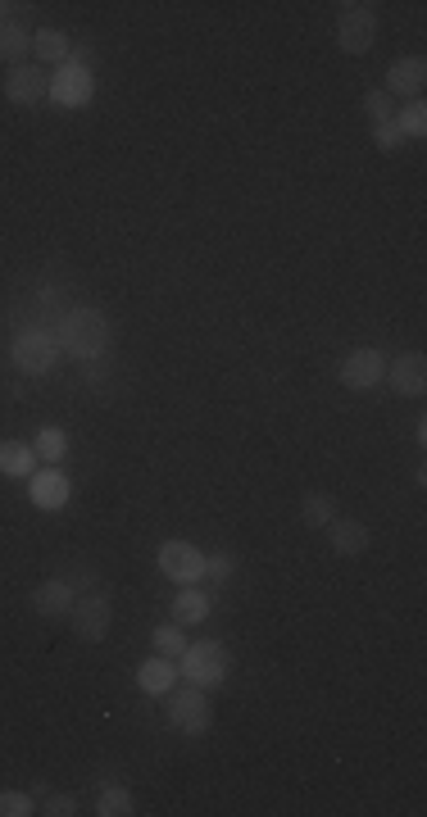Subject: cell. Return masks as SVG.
<instances>
[{"mask_svg":"<svg viewBox=\"0 0 427 817\" xmlns=\"http://www.w3.org/2000/svg\"><path fill=\"white\" fill-rule=\"evenodd\" d=\"M55 336H60V350H69L73 359H82V364H91V359H105L110 355V345H114V327L110 318L100 314V309H69V314L60 318V327H55Z\"/></svg>","mask_w":427,"mask_h":817,"instance_id":"obj_1","label":"cell"},{"mask_svg":"<svg viewBox=\"0 0 427 817\" xmlns=\"http://www.w3.org/2000/svg\"><path fill=\"white\" fill-rule=\"evenodd\" d=\"M228 668H232V654L223 650L219 640H196V645H187L178 659V672L200 690L219 686V681L228 677Z\"/></svg>","mask_w":427,"mask_h":817,"instance_id":"obj_2","label":"cell"},{"mask_svg":"<svg viewBox=\"0 0 427 817\" xmlns=\"http://www.w3.org/2000/svg\"><path fill=\"white\" fill-rule=\"evenodd\" d=\"M55 359H60V336L50 332V327H23L14 336V364H19V373L41 377L55 368Z\"/></svg>","mask_w":427,"mask_h":817,"instance_id":"obj_3","label":"cell"},{"mask_svg":"<svg viewBox=\"0 0 427 817\" xmlns=\"http://www.w3.org/2000/svg\"><path fill=\"white\" fill-rule=\"evenodd\" d=\"M164 709H169V722L182 731V736H205L209 722H214V713H209V699L200 686H187L169 690V699H164Z\"/></svg>","mask_w":427,"mask_h":817,"instance_id":"obj_4","label":"cell"},{"mask_svg":"<svg viewBox=\"0 0 427 817\" xmlns=\"http://www.w3.org/2000/svg\"><path fill=\"white\" fill-rule=\"evenodd\" d=\"M91 96H96V78L78 60H64L46 87V100H55L60 109H82V105H91Z\"/></svg>","mask_w":427,"mask_h":817,"instance_id":"obj_5","label":"cell"},{"mask_svg":"<svg viewBox=\"0 0 427 817\" xmlns=\"http://www.w3.org/2000/svg\"><path fill=\"white\" fill-rule=\"evenodd\" d=\"M373 37H378V14H373V5H341L337 14V46L346 50V55H368L373 50Z\"/></svg>","mask_w":427,"mask_h":817,"instance_id":"obj_6","label":"cell"},{"mask_svg":"<svg viewBox=\"0 0 427 817\" xmlns=\"http://www.w3.org/2000/svg\"><path fill=\"white\" fill-rule=\"evenodd\" d=\"M110 622H114V604L110 595H82L73 600V636L87 640V645H100V640L110 636Z\"/></svg>","mask_w":427,"mask_h":817,"instance_id":"obj_7","label":"cell"},{"mask_svg":"<svg viewBox=\"0 0 427 817\" xmlns=\"http://www.w3.org/2000/svg\"><path fill=\"white\" fill-rule=\"evenodd\" d=\"M337 377H341V386H350V391H373V386L387 377V359H382V350H373V345H359V350H350V355L341 359Z\"/></svg>","mask_w":427,"mask_h":817,"instance_id":"obj_8","label":"cell"},{"mask_svg":"<svg viewBox=\"0 0 427 817\" xmlns=\"http://www.w3.org/2000/svg\"><path fill=\"white\" fill-rule=\"evenodd\" d=\"M159 572L169 581H178V586H196L205 577V554L191 541H164L159 545Z\"/></svg>","mask_w":427,"mask_h":817,"instance_id":"obj_9","label":"cell"},{"mask_svg":"<svg viewBox=\"0 0 427 817\" xmlns=\"http://www.w3.org/2000/svg\"><path fill=\"white\" fill-rule=\"evenodd\" d=\"M382 382H391V391L400 395V400H418V395L427 391V359L418 355V350H405V355H396L387 364V377Z\"/></svg>","mask_w":427,"mask_h":817,"instance_id":"obj_10","label":"cell"},{"mask_svg":"<svg viewBox=\"0 0 427 817\" xmlns=\"http://www.w3.org/2000/svg\"><path fill=\"white\" fill-rule=\"evenodd\" d=\"M423 87H427V60L423 55H400L396 64L387 69V96L396 100V96H409V100H418L423 96Z\"/></svg>","mask_w":427,"mask_h":817,"instance_id":"obj_11","label":"cell"},{"mask_svg":"<svg viewBox=\"0 0 427 817\" xmlns=\"http://www.w3.org/2000/svg\"><path fill=\"white\" fill-rule=\"evenodd\" d=\"M69 495H73V486H69V477H64L60 468H37V473H32L28 500L37 504V509H64Z\"/></svg>","mask_w":427,"mask_h":817,"instance_id":"obj_12","label":"cell"},{"mask_svg":"<svg viewBox=\"0 0 427 817\" xmlns=\"http://www.w3.org/2000/svg\"><path fill=\"white\" fill-rule=\"evenodd\" d=\"M46 87H50V78L41 73V64H14L10 78H5V96H10L14 105H37V100H46Z\"/></svg>","mask_w":427,"mask_h":817,"instance_id":"obj_13","label":"cell"},{"mask_svg":"<svg viewBox=\"0 0 427 817\" xmlns=\"http://www.w3.org/2000/svg\"><path fill=\"white\" fill-rule=\"evenodd\" d=\"M323 532H328V541H332V554H341V559L364 554L368 541H373V536H368V527H364V522H355V518H332Z\"/></svg>","mask_w":427,"mask_h":817,"instance_id":"obj_14","label":"cell"},{"mask_svg":"<svg viewBox=\"0 0 427 817\" xmlns=\"http://www.w3.org/2000/svg\"><path fill=\"white\" fill-rule=\"evenodd\" d=\"M32 609H37L41 618H64V613H73V586L64 577L41 581L37 591H32Z\"/></svg>","mask_w":427,"mask_h":817,"instance_id":"obj_15","label":"cell"},{"mask_svg":"<svg viewBox=\"0 0 427 817\" xmlns=\"http://www.w3.org/2000/svg\"><path fill=\"white\" fill-rule=\"evenodd\" d=\"M137 686L146 690V695H169V690L178 686V663L164 659V654H150V659L137 668Z\"/></svg>","mask_w":427,"mask_h":817,"instance_id":"obj_16","label":"cell"},{"mask_svg":"<svg viewBox=\"0 0 427 817\" xmlns=\"http://www.w3.org/2000/svg\"><path fill=\"white\" fill-rule=\"evenodd\" d=\"M0 473L5 477H32L37 473V450L23 441H0Z\"/></svg>","mask_w":427,"mask_h":817,"instance_id":"obj_17","label":"cell"},{"mask_svg":"<svg viewBox=\"0 0 427 817\" xmlns=\"http://www.w3.org/2000/svg\"><path fill=\"white\" fill-rule=\"evenodd\" d=\"M69 46H73V41L64 37L60 28H37V32H32L37 64H64V60H69Z\"/></svg>","mask_w":427,"mask_h":817,"instance_id":"obj_18","label":"cell"},{"mask_svg":"<svg viewBox=\"0 0 427 817\" xmlns=\"http://www.w3.org/2000/svg\"><path fill=\"white\" fill-rule=\"evenodd\" d=\"M32 50V32L23 23H0V60L5 64H23V55Z\"/></svg>","mask_w":427,"mask_h":817,"instance_id":"obj_19","label":"cell"},{"mask_svg":"<svg viewBox=\"0 0 427 817\" xmlns=\"http://www.w3.org/2000/svg\"><path fill=\"white\" fill-rule=\"evenodd\" d=\"M209 618V600L200 591H191V586H182L178 600H173V622L178 627H196V622Z\"/></svg>","mask_w":427,"mask_h":817,"instance_id":"obj_20","label":"cell"},{"mask_svg":"<svg viewBox=\"0 0 427 817\" xmlns=\"http://www.w3.org/2000/svg\"><path fill=\"white\" fill-rule=\"evenodd\" d=\"M32 450H37V459H46L50 468L69 454V432L64 427H37V441H32Z\"/></svg>","mask_w":427,"mask_h":817,"instance_id":"obj_21","label":"cell"},{"mask_svg":"<svg viewBox=\"0 0 427 817\" xmlns=\"http://www.w3.org/2000/svg\"><path fill=\"white\" fill-rule=\"evenodd\" d=\"M300 518H305V527H314V532H323L332 518H337V500L323 491L305 495V504H300Z\"/></svg>","mask_w":427,"mask_h":817,"instance_id":"obj_22","label":"cell"},{"mask_svg":"<svg viewBox=\"0 0 427 817\" xmlns=\"http://www.w3.org/2000/svg\"><path fill=\"white\" fill-rule=\"evenodd\" d=\"M187 645H191V640L182 636V627H178V622H169V627H155V654H164V659H173V663H178Z\"/></svg>","mask_w":427,"mask_h":817,"instance_id":"obj_23","label":"cell"},{"mask_svg":"<svg viewBox=\"0 0 427 817\" xmlns=\"http://www.w3.org/2000/svg\"><path fill=\"white\" fill-rule=\"evenodd\" d=\"M391 123L400 128V137H423V132H427V105H423V100H409V105L400 109Z\"/></svg>","mask_w":427,"mask_h":817,"instance_id":"obj_24","label":"cell"},{"mask_svg":"<svg viewBox=\"0 0 427 817\" xmlns=\"http://www.w3.org/2000/svg\"><path fill=\"white\" fill-rule=\"evenodd\" d=\"M96 813L100 817H128L132 813V795L123 786H105L96 799Z\"/></svg>","mask_w":427,"mask_h":817,"instance_id":"obj_25","label":"cell"},{"mask_svg":"<svg viewBox=\"0 0 427 817\" xmlns=\"http://www.w3.org/2000/svg\"><path fill=\"white\" fill-rule=\"evenodd\" d=\"M37 813V799L23 790H0V817H28Z\"/></svg>","mask_w":427,"mask_h":817,"instance_id":"obj_26","label":"cell"},{"mask_svg":"<svg viewBox=\"0 0 427 817\" xmlns=\"http://www.w3.org/2000/svg\"><path fill=\"white\" fill-rule=\"evenodd\" d=\"M364 114L373 123H387V119H396V100H391L387 91H368V96H364Z\"/></svg>","mask_w":427,"mask_h":817,"instance_id":"obj_27","label":"cell"},{"mask_svg":"<svg viewBox=\"0 0 427 817\" xmlns=\"http://www.w3.org/2000/svg\"><path fill=\"white\" fill-rule=\"evenodd\" d=\"M232 572H237V559H232L228 550H219V554H209V559H205V577H214V581H228Z\"/></svg>","mask_w":427,"mask_h":817,"instance_id":"obj_28","label":"cell"},{"mask_svg":"<svg viewBox=\"0 0 427 817\" xmlns=\"http://www.w3.org/2000/svg\"><path fill=\"white\" fill-rule=\"evenodd\" d=\"M37 813H46V817H69V813H78V799L73 795H41V808Z\"/></svg>","mask_w":427,"mask_h":817,"instance_id":"obj_29","label":"cell"},{"mask_svg":"<svg viewBox=\"0 0 427 817\" xmlns=\"http://www.w3.org/2000/svg\"><path fill=\"white\" fill-rule=\"evenodd\" d=\"M373 141H378V150H400L405 146V137H400V128L396 123H373Z\"/></svg>","mask_w":427,"mask_h":817,"instance_id":"obj_30","label":"cell"},{"mask_svg":"<svg viewBox=\"0 0 427 817\" xmlns=\"http://www.w3.org/2000/svg\"><path fill=\"white\" fill-rule=\"evenodd\" d=\"M19 10V5H10V0H0V23H10V14Z\"/></svg>","mask_w":427,"mask_h":817,"instance_id":"obj_31","label":"cell"}]
</instances>
